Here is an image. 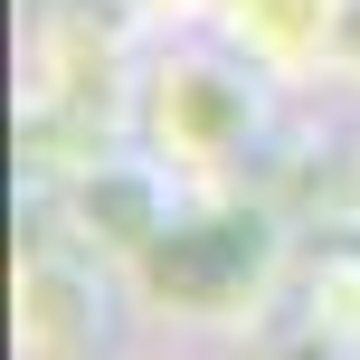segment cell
<instances>
[{
	"mask_svg": "<svg viewBox=\"0 0 360 360\" xmlns=\"http://www.w3.org/2000/svg\"><path fill=\"white\" fill-rule=\"evenodd\" d=\"M275 76H256L218 29H190L171 48H143L124 67V152H143L180 199H228L266 162L275 133Z\"/></svg>",
	"mask_w": 360,
	"mask_h": 360,
	"instance_id": "obj_1",
	"label": "cell"
},
{
	"mask_svg": "<svg viewBox=\"0 0 360 360\" xmlns=\"http://www.w3.org/2000/svg\"><path fill=\"white\" fill-rule=\"evenodd\" d=\"M114 285L124 275L86 247V237H38L19 256V360H114Z\"/></svg>",
	"mask_w": 360,
	"mask_h": 360,
	"instance_id": "obj_2",
	"label": "cell"
},
{
	"mask_svg": "<svg viewBox=\"0 0 360 360\" xmlns=\"http://www.w3.org/2000/svg\"><path fill=\"white\" fill-rule=\"evenodd\" d=\"M209 29L247 57L256 76H275L285 95H304L313 76H332L360 38V0H209Z\"/></svg>",
	"mask_w": 360,
	"mask_h": 360,
	"instance_id": "obj_3",
	"label": "cell"
},
{
	"mask_svg": "<svg viewBox=\"0 0 360 360\" xmlns=\"http://www.w3.org/2000/svg\"><path fill=\"white\" fill-rule=\"evenodd\" d=\"M114 360H171V351H114Z\"/></svg>",
	"mask_w": 360,
	"mask_h": 360,
	"instance_id": "obj_4",
	"label": "cell"
},
{
	"mask_svg": "<svg viewBox=\"0 0 360 360\" xmlns=\"http://www.w3.org/2000/svg\"><path fill=\"white\" fill-rule=\"evenodd\" d=\"M342 360H360V332H351V342H342Z\"/></svg>",
	"mask_w": 360,
	"mask_h": 360,
	"instance_id": "obj_5",
	"label": "cell"
}]
</instances>
